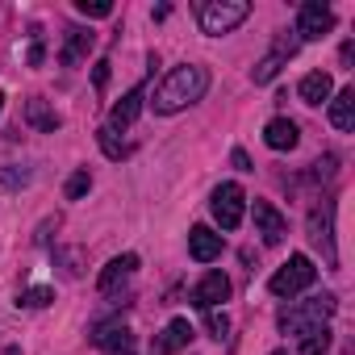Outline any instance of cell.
<instances>
[{
    "label": "cell",
    "mask_w": 355,
    "mask_h": 355,
    "mask_svg": "<svg viewBox=\"0 0 355 355\" xmlns=\"http://www.w3.org/2000/svg\"><path fill=\"white\" fill-rule=\"evenodd\" d=\"M205 88H209V71H205V67H197V63L171 67L167 80L155 88L150 109H155V113H180V109L197 105V101L205 96Z\"/></svg>",
    "instance_id": "obj_1"
},
{
    "label": "cell",
    "mask_w": 355,
    "mask_h": 355,
    "mask_svg": "<svg viewBox=\"0 0 355 355\" xmlns=\"http://www.w3.org/2000/svg\"><path fill=\"white\" fill-rule=\"evenodd\" d=\"M334 313V297L330 293H322V297H309V301H297V305H288V309H280V330L284 334H309V330H318L326 318Z\"/></svg>",
    "instance_id": "obj_2"
},
{
    "label": "cell",
    "mask_w": 355,
    "mask_h": 355,
    "mask_svg": "<svg viewBox=\"0 0 355 355\" xmlns=\"http://www.w3.org/2000/svg\"><path fill=\"white\" fill-rule=\"evenodd\" d=\"M251 17V5L247 0H205V5L197 9V21H201V30L205 34H230L234 26H243Z\"/></svg>",
    "instance_id": "obj_3"
},
{
    "label": "cell",
    "mask_w": 355,
    "mask_h": 355,
    "mask_svg": "<svg viewBox=\"0 0 355 355\" xmlns=\"http://www.w3.org/2000/svg\"><path fill=\"white\" fill-rule=\"evenodd\" d=\"M313 280H318L313 259H309V255H288V263H280V268L272 272L268 288H272L276 297H297V293H305Z\"/></svg>",
    "instance_id": "obj_4"
},
{
    "label": "cell",
    "mask_w": 355,
    "mask_h": 355,
    "mask_svg": "<svg viewBox=\"0 0 355 355\" xmlns=\"http://www.w3.org/2000/svg\"><path fill=\"white\" fill-rule=\"evenodd\" d=\"M214 218L222 222V230H239L243 226V214H247V197L239 184H218L214 189Z\"/></svg>",
    "instance_id": "obj_5"
},
{
    "label": "cell",
    "mask_w": 355,
    "mask_h": 355,
    "mask_svg": "<svg viewBox=\"0 0 355 355\" xmlns=\"http://www.w3.org/2000/svg\"><path fill=\"white\" fill-rule=\"evenodd\" d=\"M334 30V13L322 5V0H305L301 5V13H297V38H322V34H330Z\"/></svg>",
    "instance_id": "obj_6"
},
{
    "label": "cell",
    "mask_w": 355,
    "mask_h": 355,
    "mask_svg": "<svg viewBox=\"0 0 355 355\" xmlns=\"http://www.w3.org/2000/svg\"><path fill=\"white\" fill-rule=\"evenodd\" d=\"M193 338H197V330H193L189 318H171V322L163 326V334L150 343V355H175L180 347H189Z\"/></svg>",
    "instance_id": "obj_7"
},
{
    "label": "cell",
    "mask_w": 355,
    "mask_h": 355,
    "mask_svg": "<svg viewBox=\"0 0 355 355\" xmlns=\"http://www.w3.org/2000/svg\"><path fill=\"white\" fill-rule=\"evenodd\" d=\"M92 343H96L105 355H138V347H134V330H130V326H121V322L101 326V330L92 334Z\"/></svg>",
    "instance_id": "obj_8"
},
{
    "label": "cell",
    "mask_w": 355,
    "mask_h": 355,
    "mask_svg": "<svg viewBox=\"0 0 355 355\" xmlns=\"http://www.w3.org/2000/svg\"><path fill=\"white\" fill-rule=\"evenodd\" d=\"M251 214H255V230L263 234V243H280L284 234H288V222H284V214L276 209V205H268V201H255L251 205Z\"/></svg>",
    "instance_id": "obj_9"
},
{
    "label": "cell",
    "mask_w": 355,
    "mask_h": 355,
    "mask_svg": "<svg viewBox=\"0 0 355 355\" xmlns=\"http://www.w3.org/2000/svg\"><path fill=\"white\" fill-rule=\"evenodd\" d=\"M142 96H146V88H142V84H134V88H130V92L113 105V113H109V130H113V134L134 125V117L142 113Z\"/></svg>",
    "instance_id": "obj_10"
},
{
    "label": "cell",
    "mask_w": 355,
    "mask_h": 355,
    "mask_svg": "<svg viewBox=\"0 0 355 355\" xmlns=\"http://www.w3.org/2000/svg\"><path fill=\"white\" fill-rule=\"evenodd\" d=\"M226 297H230V280H226L222 272H209V276L193 288V305H197V309H218Z\"/></svg>",
    "instance_id": "obj_11"
},
{
    "label": "cell",
    "mask_w": 355,
    "mask_h": 355,
    "mask_svg": "<svg viewBox=\"0 0 355 355\" xmlns=\"http://www.w3.org/2000/svg\"><path fill=\"white\" fill-rule=\"evenodd\" d=\"M189 255L197 263H214L222 255V234H214L209 226H193L189 230Z\"/></svg>",
    "instance_id": "obj_12"
},
{
    "label": "cell",
    "mask_w": 355,
    "mask_h": 355,
    "mask_svg": "<svg viewBox=\"0 0 355 355\" xmlns=\"http://www.w3.org/2000/svg\"><path fill=\"white\" fill-rule=\"evenodd\" d=\"M134 272H138V255H117V259H109V268L96 276V288H101V293H117Z\"/></svg>",
    "instance_id": "obj_13"
},
{
    "label": "cell",
    "mask_w": 355,
    "mask_h": 355,
    "mask_svg": "<svg viewBox=\"0 0 355 355\" xmlns=\"http://www.w3.org/2000/svg\"><path fill=\"white\" fill-rule=\"evenodd\" d=\"M330 218H334V205H330V201H322V209H313V214H309V239H313L318 247H326V259L334 263L338 255H334V234H330Z\"/></svg>",
    "instance_id": "obj_14"
},
{
    "label": "cell",
    "mask_w": 355,
    "mask_h": 355,
    "mask_svg": "<svg viewBox=\"0 0 355 355\" xmlns=\"http://www.w3.org/2000/svg\"><path fill=\"white\" fill-rule=\"evenodd\" d=\"M263 142H268L272 150H293V146L301 142V130H297V121H288V117H272V121L263 125Z\"/></svg>",
    "instance_id": "obj_15"
},
{
    "label": "cell",
    "mask_w": 355,
    "mask_h": 355,
    "mask_svg": "<svg viewBox=\"0 0 355 355\" xmlns=\"http://www.w3.org/2000/svg\"><path fill=\"white\" fill-rule=\"evenodd\" d=\"M92 42H96V34L92 30H67V46H63V67H80L84 59H88V51H92Z\"/></svg>",
    "instance_id": "obj_16"
},
{
    "label": "cell",
    "mask_w": 355,
    "mask_h": 355,
    "mask_svg": "<svg viewBox=\"0 0 355 355\" xmlns=\"http://www.w3.org/2000/svg\"><path fill=\"white\" fill-rule=\"evenodd\" d=\"M334 96V80L326 76V71H309L305 80H301V101L305 105H326Z\"/></svg>",
    "instance_id": "obj_17"
},
{
    "label": "cell",
    "mask_w": 355,
    "mask_h": 355,
    "mask_svg": "<svg viewBox=\"0 0 355 355\" xmlns=\"http://www.w3.org/2000/svg\"><path fill=\"white\" fill-rule=\"evenodd\" d=\"M330 125L334 130H351L355 125V88H343L330 96Z\"/></svg>",
    "instance_id": "obj_18"
},
{
    "label": "cell",
    "mask_w": 355,
    "mask_h": 355,
    "mask_svg": "<svg viewBox=\"0 0 355 355\" xmlns=\"http://www.w3.org/2000/svg\"><path fill=\"white\" fill-rule=\"evenodd\" d=\"M26 121H30L34 130H42V134H55V130L63 125V117H59V113H55L42 96H34V101L26 105Z\"/></svg>",
    "instance_id": "obj_19"
},
{
    "label": "cell",
    "mask_w": 355,
    "mask_h": 355,
    "mask_svg": "<svg viewBox=\"0 0 355 355\" xmlns=\"http://www.w3.org/2000/svg\"><path fill=\"white\" fill-rule=\"evenodd\" d=\"M326 351H330V330L326 326H318L301 338V355H326Z\"/></svg>",
    "instance_id": "obj_20"
},
{
    "label": "cell",
    "mask_w": 355,
    "mask_h": 355,
    "mask_svg": "<svg viewBox=\"0 0 355 355\" xmlns=\"http://www.w3.org/2000/svg\"><path fill=\"white\" fill-rule=\"evenodd\" d=\"M55 301V288H26L21 297H17V305H26V309H42V305H51Z\"/></svg>",
    "instance_id": "obj_21"
},
{
    "label": "cell",
    "mask_w": 355,
    "mask_h": 355,
    "mask_svg": "<svg viewBox=\"0 0 355 355\" xmlns=\"http://www.w3.org/2000/svg\"><path fill=\"white\" fill-rule=\"evenodd\" d=\"M205 326H209V334L222 343V338L230 334V318H226V309H205Z\"/></svg>",
    "instance_id": "obj_22"
},
{
    "label": "cell",
    "mask_w": 355,
    "mask_h": 355,
    "mask_svg": "<svg viewBox=\"0 0 355 355\" xmlns=\"http://www.w3.org/2000/svg\"><path fill=\"white\" fill-rule=\"evenodd\" d=\"M88 189H92V175L88 171H71V180H67V201H80V197H88Z\"/></svg>",
    "instance_id": "obj_23"
},
{
    "label": "cell",
    "mask_w": 355,
    "mask_h": 355,
    "mask_svg": "<svg viewBox=\"0 0 355 355\" xmlns=\"http://www.w3.org/2000/svg\"><path fill=\"white\" fill-rule=\"evenodd\" d=\"M84 17H113V0H76Z\"/></svg>",
    "instance_id": "obj_24"
},
{
    "label": "cell",
    "mask_w": 355,
    "mask_h": 355,
    "mask_svg": "<svg viewBox=\"0 0 355 355\" xmlns=\"http://www.w3.org/2000/svg\"><path fill=\"white\" fill-rule=\"evenodd\" d=\"M276 71H280V59H272V55H268V59H259V63H255L251 80H255V84H268V80H276Z\"/></svg>",
    "instance_id": "obj_25"
},
{
    "label": "cell",
    "mask_w": 355,
    "mask_h": 355,
    "mask_svg": "<svg viewBox=\"0 0 355 355\" xmlns=\"http://www.w3.org/2000/svg\"><path fill=\"white\" fill-rule=\"evenodd\" d=\"M96 138H101V146H105V155H109V159H121V155H125V146H121V142L113 138V130H109V125H105V130H101Z\"/></svg>",
    "instance_id": "obj_26"
},
{
    "label": "cell",
    "mask_w": 355,
    "mask_h": 355,
    "mask_svg": "<svg viewBox=\"0 0 355 355\" xmlns=\"http://www.w3.org/2000/svg\"><path fill=\"white\" fill-rule=\"evenodd\" d=\"M55 259L67 263V276H80V272H84V268H80V251H55Z\"/></svg>",
    "instance_id": "obj_27"
},
{
    "label": "cell",
    "mask_w": 355,
    "mask_h": 355,
    "mask_svg": "<svg viewBox=\"0 0 355 355\" xmlns=\"http://www.w3.org/2000/svg\"><path fill=\"white\" fill-rule=\"evenodd\" d=\"M330 175H334V155H326V159L313 163V180H330Z\"/></svg>",
    "instance_id": "obj_28"
},
{
    "label": "cell",
    "mask_w": 355,
    "mask_h": 355,
    "mask_svg": "<svg viewBox=\"0 0 355 355\" xmlns=\"http://www.w3.org/2000/svg\"><path fill=\"white\" fill-rule=\"evenodd\" d=\"M92 84H96V92H105V84H109V59H101L92 67Z\"/></svg>",
    "instance_id": "obj_29"
},
{
    "label": "cell",
    "mask_w": 355,
    "mask_h": 355,
    "mask_svg": "<svg viewBox=\"0 0 355 355\" xmlns=\"http://www.w3.org/2000/svg\"><path fill=\"white\" fill-rule=\"evenodd\" d=\"M0 184H9V189L26 184V171H9V167H0Z\"/></svg>",
    "instance_id": "obj_30"
},
{
    "label": "cell",
    "mask_w": 355,
    "mask_h": 355,
    "mask_svg": "<svg viewBox=\"0 0 355 355\" xmlns=\"http://www.w3.org/2000/svg\"><path fill=\"white\" fill-rule=\"evenodd\" d=\"M234 167H239V171H251V159H247L243 150H234Z\"/></svg>",
    "instance_id": "obj_31"
},
{
    "label": "cell",
    "mask_w": 355,
    "mask_h": 355,
    "mask_svg": "<svg viewBox=\"0 0 355 355\" xmlns=\"http://www.w3.org/2000/svg\"><path fill=\"white\" fill-rule=\"evenodd\" d=\"M0 109H5V92H0Z\"/></svg>",
    "instance_id": "obj_32"
},
{
    "label": "cell",
    "mask_w": 355,
    "mask_h": 355,
    "mask_svg": "<svg viewBox=\"0 0 355 355\" xmlns=\"http://www.w3.org/2000/svg\"><path fill=\"white\" fill-rule=\"evenodd\" d=\"M272 355H288V351H272Z\"/></svg>",
    "instance_id": "obj_33"
}]
</instances>
